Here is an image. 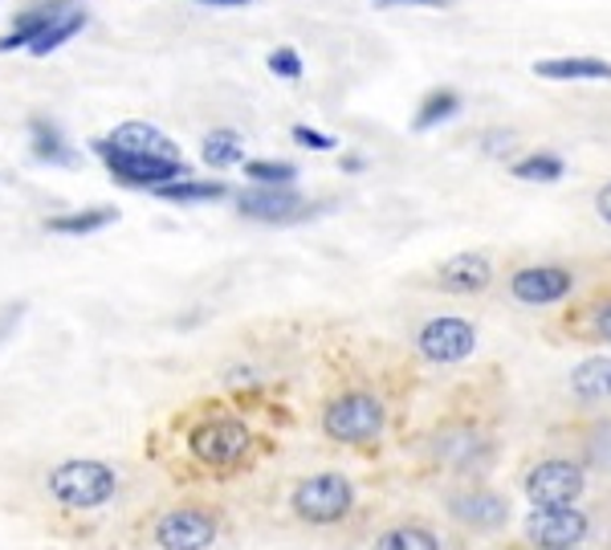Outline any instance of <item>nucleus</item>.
<instances>
[{"label": "nucleus", "mask_w": 611, "mask_h": 550, "mask_svg": "<svg viewBox=\"0 0 611 550\" xmlns=\"http://www.w3.org/2000/svg\"><path fill=\"white\" fill-rule=\"evenodd\" d=\"M114 489H119V477L102 461H65L49 473V493L65 510H98L111 502Z\"/></svg>", "instance_id": "1"}, {"label": "nucleus", "mask_w": 611, "mask_h": 550, "mask_svg": "<svg viewBox=\"0 0 611 550\" xmlns=\"http://www.w3.org/2000/svg\"><path fill=\"white\" fill-rule=\"evenodd\" d=\"M322 428L338 445H371L384 433V404L375 396H367V391H347V396H338V400L326 404Z\"/></svg>", "instance_id": "2"}, {"label": "nucleus", "mask_w": 611, "mask_h": 550, "mask_svg": "<svg viewBox=\"0 0 611 550\" xmlns=\"http://www.w3.org/2000/svg\"><path fill=\"white\" fill-rule=\"evenodd\" d=\"M294 514L310 526H335L351 514L354 489L342 473H319V477H306L302 486L294 489Z\"/></svg>", "instance_id": "3"}, {"label": "nucleus", "mask_w": 611, "mask_h": 550, "mask_svg": "<svg viewBox=\"0 0 611 550\" xmlns=\"http://www.w3.org/2000/svg\"><path fill=\"white\" fill-rule=\"evenodd\" d=\"M188 449L204 465H237L245 457V449H249V424L237 421V416L200 421L192 428V437H188Z\"/></svg>", "instance_id": "4"}, {"label": "nucleus", "mask_w": 611, "mask_h": 550, "mask_svg": "<svg viewBox=\"0 0 611 550\" xmlns=\"http://www.w3.org/2000/svg\"><path fill=\"white\" fill-rule=\"evenodd\" d=\"M587 489V473L575 461H543L526 473V498L534 505H575Z\"/></svg>", "instance_id": "5"}, {"label": "nucleus", "mask_w": 611, "mask_h": 550, "mask_svg": "<svg viewBox=\"0 0 611 550\" xmlns=\"http://www.w3.org/2000/svg\"><path fill=\"white\" fill-rule=\"evenodd\" d=\"M587 514H579L575 505H534L526 518V538L538 542L543 550H563L579 547L587 538Z\"/></svg>", "instance_id": "6"}, {"label": "nucleus", "mask_w": 611, "mask_h": 550, "mask_svg": "<svg viewBox=\"0 0 611 550\" xmlns=\"http://www.w3.org/2000/svg\"><path fill=\"white\" fill-rule=\"evenodd\" d=\"M416 347L428 363H461V359L473 355V347H477V330H473V323H465V318L440 314V318L420 326Z\"/></svg>", "instance_id": "7"}, {"label": "nucleus", "mask_w": 611, "mask_h": 550, "mask_svg": "<svg viewBox=\"0 0 611 550\" xmlns=\"http://www.w3.org/2000/svg\"><path fill=\"white\" fill-rule=\"evenodd\" d=\"M155 542L160 550H209L216 542V518L196 505L172 510L155 522Z\"/></svg>", "instance_id": "8"}, {"label": "nucleus", "mask_w": 611, "mask_h": 550, "mask_svg": "<svg viewBox=\"0 0 611 550\" xmlns=\"http://www.w3.org/2000/svg\"><path fill=\"white\" fill-rule=\"evenodd\" d=\"M95 151L107 160L114 179H123L130 188H163V184H176V179H188V163H163V160H135V155H123V151H114L107 147L102 139L95 143Z\"/></svg>", "instance_id": "9"}, {"label": "nucleus", "mask_w": 611, "mask_h": 550, "mask_svg": "<svg viewBox=\"0 0 611 550\" xmlns=\"http://www.w3.org/2000/svg\"><path fill=\"white\" fill-rule=\"evenodd\" d=\"M107 147L123 151V155H135V160H163V163H184V151L179 143H172L155 123H119V127L102 139Z\"/></svg>", "instance_id": "10"}, {"label": "nucleus", "mask_w": 611, "mask_h": 550, "mask_svg": "<svg viewBox=\"0 0 611 550\" xmlns=\"http://www.w3.org/2000/svg\"><path fill=\"white\" fill-rule=\"evenodd\" d=\"M241 216L249 221H265V225H290V221H302V196L294 188H249V192L237 200Z\"/></svg>", "instance_id": "11"}, {"label": "nucleus", "mask_w": 611, "mask_h": 550, "mask_svg": "<svg viewBox=\"0 0 611 550\" xmlns=\"http://www.w3.org/2000/svg\"><path fill=\"white\" fill-rule=\"evenodd\" d=\"M510 290L526 307H550V302H563L571 293V274L563 265H531V270H518Z\"/></svg>", "instance_id": "12"}, {"label": "nucleus", "mask_w": 611, "mask_h": 550, "mask_svg": "<svg viewBox=\"0 0 611 550\" xmlns=\"http://www.w3.org/2000/svg\"><path fill=\"white\" fill-rule=\"evenodd\" d=\"M449 510L452 518L469 526V530H498L510 518V502L501 493H494V489H465V493L452 498Z\"/></svg>", "instance_id": "13"}, {"label": "nucleus", "mask_w": 611, "mask_h": 550, "mask_svg": "<svg viewBox=\"0 0 611 550\" xmlns=\"http://www.w3.org/2000/svg\"><path fill=\"white\" fill-rule=\"evenodd\" d=\"M440 286L449 293H482L494 282V265L485 253H457L440 265Z\"/></svg>", "instance_id": "14"}, {"label": "nucleus", "mask_w": 611, "mask_h": 550, "mask_svg": "<svg viewBox=\"0 0 611 550\" xmlns=\"http://www.w3.org/2000/svg\"><path fill=\"white\" fill-rule=\"evenodd\" d=\"M534 74L550 82H611V62H603V58H547V62H534Z\"/></svg>", "instance_id": "15"}, {"label": "nucleus", "mask_w": 611, "mask_h": 550, "mask_svg": "<svg viewBox=\"0 0 611 550\" xmlns=\"http://www.w3.org/2000/svg\"><path fill=\"white\" fill-rule=\"evenodd\" d=\"M70 0H49V4H41V9H29V13L21 16L13 25V33H4L0 37V53H13V49H29L41 33L49 29V21L62 13Z\"/></svg>", "instance_id": "16"}, {"label": "nucleus", "mask_w": 611, "mask_h": 550, "mask_svg": "<svg viewBox=\"0 0 611 550\" xmlns=\"http://www.w3.org/2000/svg\"><path fill=\"white\" fill-rule=\"evenodd\" d=\"M82 25H86V13H82L78 4L70 0V4H65L62 13H58V16H53V21H49V29L41 33L37 41H33L29 53H33V58H46V53H53V49H58V46H65V41H70V37H74V33L82 29Z\"/></svg>", "instance_id": "17"}, {"label": "nucleus", "mask_w": 611, "mask_h": 550, "mask_svg": "<svg viewBox=\"0 0 611 550\" xmlns=\"http://www.w3.org/2000/svg\"><path fill=\"white\" fill-rule=\"evenodd\" d=\"M571 388L579 400H608L611 396V359H583L571 372Z\"/></svg>", "instance_id": "18"}, {"label": "nucleus", "mask_w": 611, "mask_h": 550, "mask_svg": "<svg viewBox=\"0 0 611 550\" xmlns=\"http://www.w3.org/2000/svg\"><path fill=\"white\" fill-rule=\"evenodd\" d=\"M33 155L41 163H58V167H74L78 163L74 147H65L62 130L46 123V118H33Z\"/></svg>", "instance_id": "19"}, {"label": "nucleus", "mask_w": 611, "mask_h": 550, "mask_svg": "<svg viewBox=\"0 0 611 550\" xmlns=\"http://www.w3.org/2000/svg\"><path fill=\"white\" fill-rule=\"evenodd\" d=\"M228 188L221 179H176V184H163L155 188L160 200H172V204H204V200H221Z\"/></svg>", "instance_id": "20"}, {"label": "nucleus", "mask_w": 611, "mask_h": 550, "mask_svg": "<svg viewBox=\"0 0 611 550\" xmlns=\"http://www.w3.org/2000/svg\"><path fill=\"white\" fill-rule=\"evenodd\" d=\"M119 221L114 209H86V212H70V216H53L46 221L49 233H62V237H86V233H98Z\"/></svg>", "instance_id": "21"}, {"label": "nucleus", "mask_w": 611, "mask_h": 550, "mask_svg": "<svg viewBox=\"0 0 611 550\" xmlns=\"http://www.w3.org/2000/svg\"><path fill=\"white\" fill-rule=\"evenodd\" d=\"M436 453H440V461H449V465H469V461H477V453H482V437L473 428H449L445 437H436Z\"/></svg>", "instance_id": "22"}, {"label": "nucleus", "mask_w": 611, "mask_h": 550, "mask_svg": "<svg viewBox=\"0 0 611 550\" xmlns=\"http://www.w3.org/2000/svg\"><path fill=\"white\" fill-rule=\"evenodd\" d=\"M200 155H204V163L209 167H233V163H241L245 155V139L237 135V130H212L209 139H204V147H200Z\"/></svg>", "instance_id": "23"}, {"label": "nucleus", "mask_w": 611, "mask_h": 550, "mask_svg": "<svg viewBox=\"0 0 611 550\" xmlns=\"http://www.w3.org/2000/svg\"><path fill=\"white\" fill-rule=\"evenodd\" d=\"M457 111H461V98L452 95V90H433V95L420 102L412 127H416V130H433L436 123H449Z\"/></svg>", "instance_id": "24"}, {"label": "nucleus", "mask_w": 611, "mask_h": 550, "mask_svg": "<svg viewBox=\"0 0 611 550\" xmlns=\"http://www.w3.org/2000/svg\"><path fill=\"white\" fill-rule=\"evenodd\" d=\"M518 179H526V184H554V179H563L566 163L559 155H550V151H538V155H526V160H518L510 167Z\"/></svg>", "instance_id": "25"}, {"label": "nucleus", "mask_w": 611, "mask_h": 550, "mask_svg": "<svg viewBox=\"0 0 611 550\" xmlns=\"http://www.w3.org/2000/svg\"><path fill=\"white\" fill-rule=\"evenodd\" d=\"M375 550H440V538L428 526H396L375 542Z\"/></svg>", "instance_id": "26"}, {"label": "nucleus", "mask_w": 611, "mask_h": 550, "mask_svg": "<svg viewBox=\"0 0 611 550\" xmlns=\"http://www.w3.org/2000/svg\"><path fill=\"white\" fill-rule=\"evenodd\" d=\"M245 176L253 179L258 188H290L294 176H298V167L282 160H253V163H245Z\"/></svg>", "instance_id": "27"}, {"label": "nucleus", "mask_w": 611, "mask_h": 550, "mask_svg": "<svg viewBox=\"0 0 611 550\" xmlns=\"http://www.w3.org/2000/svg\"><path fill=\"white\" fill-rule=\"evenodd\" d=\"M270 70H274L277 78L294 82V78H302V58H298L290 46H282V49H274V53H270Z\"/></svg>", "instance_id": "28"}, {"label": "nucleus", "mask_w": 611, "mask_h": 550, "mask_svg": "<svg viewBox=\"0 0 611 550\" xmlns=\"http://www.w3.org/2000/svg\"><path fill=\"white\" fill-rule=\"evenodd\" d=\"M587 457H591V465H599V470H611V421L599 424L596 437L587 440Z\"/></svg>", "instance_id": "29"}, {"label": "nucleus", "mask_w": 611, "mask_h": 550, "mask_svg": "<svg viewBox=\"0 0 611 550\" xmlns=\"http://www.w3.org/2000/svg\"><path fill=\"white\" fill-rule=\"evenodd\" d=\"M294 143H302V147H310V151H331L335 147V139L331 135H322V130H314V127H294Z\"/></svg>", "instance_id": "30"}, {"label": "nucleus", "mask_w": 611, "mask_h": 550, "mask_svg": "<svg viewBox=\"0 0 611 550\" xmlns=\"http://www.w3.org/2000/svg\"><path fill=\"white\" fill-rule=\"evenodd\" d=\"M514 151V135L510 130H489L485 135V155H510Z\"/></svg>", "instance_id": "31"}, {"label": "nucleus", "mask_w": 611, "mask_h": 550, "mask_svg": "<svg viewBox=\"0 0 611 550\" xmlns=\"http://www.w3.org/2000/svg\"><path fill=\"white\" fill-rule=\"evenodd\" d=\"M449 9L452 0H375V9Z\"/></svg>", "instance_id": "32"}, {"label": "nucleus", "mask_w": 611, "mask_h": 550, "mask_svg": "<svg viewBox=\"0 0 611 550\" xmlns=\"http://www.w3.org/2000/svg\"><path fill=\"white\" fill-rule=\"evenodd\" d=\"M596 330H599V339L611 342V302H603V307L596 310Z\"/></svg>", "instance_id": "33"}, {"label": "nucleus", "mask_w": 611, "mask_h": 550, "mask_svg": "<svg viewBox=\"0 0 611 550\" xmlns=\"http://www.w3.org/2000/svg\"><path fill=\"white\" fill-rule=\"evenodd\" d=\"M596 209H599V216H603V221H608V225H611V184H603V188H599Z\"/></svg>", "instance_id": "34"}, {"label": "nucleus", "mask_w": 611, "mask_h": 550, "mask_svg": "<svg viewBox=\"0 0 611 550\" xmlns=\"http://www.w3.org/2000/svg\"><path fill=\"white\" fill-rule=\"evenodd\" d=\"M200 4H216V9H241V4H253V0H200Z\"/></svg>", "instance_id": "35"}, {"label": "nucleus", "mask_w": 611, "mask_h": 550, "mask_svg": "<svg viewBox=\"0 0 611 550\" xmlns=\"http://www.w3.org/2000/svg\"><path fill=\"white\" fill-rule=\"evenodd\" d=\"M342 172H363V160L359 155H342Z\"/></svg>", "instance_id": "36"}, {"label": "nucleus", "mask_w": 611, "mask_h": 550, "mask_svg": "<svg viewBox=\"0 0 611 550\" xmlns=\"http://www.w3.org/2000/svg\"><path fill=\"white\" fill-rule=\"evenodd\" d=\"M563 550H579V547H563Z\"/></svg>", "instance_id": "37"}]
</instances>
